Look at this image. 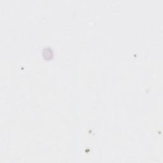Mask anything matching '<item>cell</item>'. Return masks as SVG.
<instances>
[{"label":"cell","instance_id":"cell-1","mask_svg":"<svg viewBox=\"0 0 163 163\" xmlns=\"http://www.w3.org/2000/svg\"><path fill=\"white\" fill-rule=\"evenodd\" d=\"M42 56L43 58L49 61L53 58L54 56V52L52 49L51 47H45L43 49V52Z\"/></svg>","mask_w":163,"mask_h":163}]
</instances>
